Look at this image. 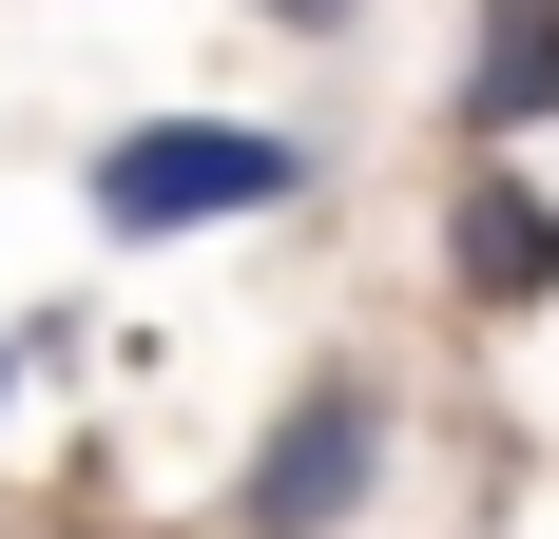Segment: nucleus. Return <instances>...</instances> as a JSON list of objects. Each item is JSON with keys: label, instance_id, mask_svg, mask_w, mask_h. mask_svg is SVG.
Listing matches in <instances>:
<instances>
[{"label": "nucleus", "instance_id": "nucleus-1", "mask_svg": "<svg viewBox=\"0 0 559 539\" xmlns=\"http://www.w3.org/2000/svg\"><path fill=\"white\" fill-rule=\"evenodd\" d=\"M309 135L289 116H116L78 155V213L97 251H193V231H251V213H309Z\"/></svg>", "mask_w": 559, "mask_h": 539}, {"label": "nucleus", "instance_id": "nucleus-2", "mask_svg": "<svg viewBox=\"0 0 559 539\" xmlns=\"http://www.w3.org/2000/svg\"><path fill=\"white\" fill-rule=\"evenodd\" d=\"M386 463H405V385L386 367H309L251 424V463H231V539H347L386 501Z\"/></svg>", "mask_w": 559, "mask_h": 539}, {"label": "nucleus", "instance_id": "nucleus-3", "mask_svg": "<svg viewBox=\"0 0 559 539\" xmlns=\"http://www.w3.org/2000/svg\"><path fill=\"white\" fill-rule=\"evenodd\" d=\"M444 289L483 327H521V309H559V193L521 155H463V193H444Z\"/></svg>", "mask_w": 559, "mask_h": 539}, {"label": "nucleus", "instance_id": "nucleus-4", "mask_svg": "<svg viewBox=\"0 0 559 539\" xmlns=\"http://www.w3.org/2000/svg\"><path fill=\"white\" fill-rule=\"evenodd\" d=\"M463 155H521V135H559V0H502L483 39H463Z\"/></svg>", "mask_w": 559, "mask_h": 539}, {"label": "nucleus", "instance_id": "nucleus-5", "mask_svg": "<svg viewBox=\"0 0 559 539\" xmlns=\"http://www.w3.org/2000/svg\"><path fill=\"white\" fill-rule=\"evenodd\" d=\"M20 385H39V327H0V424H20Z\"/></svg>", "mask_w": 559, "mask_h": 539}]
</instances>
